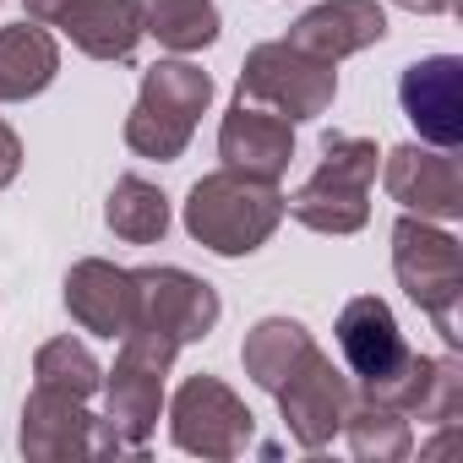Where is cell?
Masks as SVG:
<instances>
[{"instance_id":"cell-1","label":"cell","mask_w":463,"mask_h":463,"mask_svg":"<svg viewBox=\"0 0 463 463\" xmlns=\"http://www.w3.org/2000/svg\"><path fill=\"white\" fill-rule=\"evenodd\" d=\"M338 354L360 398H376L420 425H452L463 409V365L414 354L382 295H354L338 311Z\"/></svg>"},{"instance_id":"cell-2","label":"cell","mask_w":463,"mask_h":463,"mask_svg":"<svg viewBox=\"0 0 463 463\" xmlns=\"http://www.w3.org/2000/svg\"><path fill=\"white\" fill-rule=\"evenodd\" d=\"M284 223L279 180H257L241 169H213L185 196V235L213 257H251Z\"/></svg>"},{"instance_id":"cell-3","label":"cell","mask_w":463,"mask_h":463,"mask_svg":"<svg viewBox=\"0 0 463 463\" xmlns=\"http://www.w3.org/2000/svg\"><path fill=\"white\" fill-rule=\"evenodd\" d=\"M371 180H376V142L327 131L322 137V164L311 180L284 196V213L317 235H360L371 218Z\"/></svg>"},{"instance_id":"cell-4","label":"cell","mask_w":463,"mask_h":463,"mask_svg":"<svg viewBox=\"0 0 463 463\" xmlns=\"http://www.w3.org/2000/svg\"><path fill=\"white\" fill-rule=\"evenodd\" d=\"M392 273H398L403 295L436 322L447 349H458L463 344V322H458V306H463V246L447 235L441 223L403 213L392 223Z\"/></svg>"},{"instance_id":"cell-5","label":"cell","mask_w":463,"mask_h":463,"mask_svg":"<svg viewBox=\"0 0 463 463\" xmlns=\"http://www.w3.org/2000/svg\"><path fill=\"white\" fill-rule=\"evenodd\" d=\"M213 104V77L191 61H158L142 77V93L126 115V147L137 158H158L175 164L191 147V131L202 120V109Z\"/></svg>"},{"instance_id":"cell-6","label":"cell","mask_w":463,"mask_h":463,"mask_svg":"<svg viewBox=\"0 0 463 463\" xmlns=\"http://www.w3.org/2000/svg\"><path fill=\"white\" fill-rule=\"evenodd\" d=\"M241 99L284 115L289 126L295 120H317L338 99V71H333V61H317V55L295 50L289 39H273V44H257L246 55V66H241Z\"/></svg>"},{"instance_id":"cell-7","label":"cell","mask_w":463,"mask_h":463,"mask_svg":"<svg viewBox=\"0 0 463 463\" xmlns=\"http://www.w3.org/2000/svg\"><path fill=\"white\" fill-rule=\"evenodd\" d=\"M175 344L169 338H153V333H126L120 338V360L115 371L99 382L104 387V425L131 447L142 452L158 414H164V376L175 365Z\"/></svg>"},{"instance_id":"cell-8","label":"cell","mask_w":463,"mask_h":463,"mask_svg":"<svg viewBox=\"0 0 463 463\" xmlns=\"http://www.w3.org/2000/svg\"><path fill=\"white\" fill-rule=\"evenodd\" d=\"M169 436L180 452H196V458H241L257 436V414L246 409V398L218 382V376H185L169 398Z\"/></svg>"},{"instance_id":"cell-9","label":"cell","mask_w":463,"mask_h":463,"mask_svg":"<svg viewBox=\"0 0 463 463\" xmlns=\"http://www.w3.org/2000/svg\"><path fill=\"white\" fill-rule=\"evenodd\" d=\"M17 447H23L28 463H71V458H120V452H131V447L88 409V398L55 392V387H33V392H28Z\"/></svg>"},{"instance_id":"cell-10","label":"cell","mask_w":463,"mask_h":463,"mask_svg":"<svg viewBox=\"0 0 463 463\" xmlns=\"http://www.w3.org/2000/svg\"><path fill=\"white\" fill-rule=\"evenodd\" d=\"M137 284V317H131V333H153V338H169L175 349L207 338L223 317L218 306V289L185 268H137L131 273Z\"/></svg>"},{"instance_id":"cell-11","label":"cell","mask_w":463,"mask_h":463,"mask_svg":"<svg viewBox=\"0 0 463 463\" xmlns=\"http://www.w3.org/2000/svg\"><path fill=\"white\" fill-rule=\"evenodd\" d=\"M273 398H279V414H284V430L295 436V447L322 452V447H333V436H344V414L354 403V382L322 349H311L284 376V387Z\"/></svg>"},{"instance_id":"cell-12","label":"cell","mask_w":463,"mask_h":463,"mask_svg":"<svg viewBox=\"0 0 463 463\" xmlns=\"http://www.w3.org/2000/svg\"><path fill=\"white\" fill-rule=\"evenodd\" d=\"M382 180H387V196L414 218H430V223L463 218V169L447 147L403 142V147L387 153Z\"/></svg>"},{"instance_id":"cell-13","label":"cell","mask_w":463,"mask_h":463,"mask_svg":"<svg viewBox=\"0 0 463 463\" xmlns=\"http://www.w3.org/2000/svg\"><path fill=\"white\" fill-rule=\"evenodd\" d=\"M398 104L414 120L420 142L458 153L463 147V61L458 55H425L398 77Z\"/></svg>"},{"instance_id":"cell-14","label":"cell","mask_w":463,"mask_h":463,"mask_svg":"<svg viewBox=\"0 0 463 463\" xmlns=\"http://www.w3.org/2000/svg\"><path fill=\"white\" fill-rule=\"evenodd\" d=\"M218 158L223 169H241V175H257V180H279L295 158V126L262 104H246L235 99V109L223 115L218 126Z\"/></svg>"},{"instance_id":"cell-15","label":"cell","mask_w":463,"mask_h":463,"mask_svg":"<svg viewBox=\"0 0 463 463\" xmlns=\"http://www.w3.org/2000/svg\"><path fill=\"white\" fill-rule=\"evenodd\" d=\"M382 39H387V12L376 0H322V6H311L289 23V44L317 61H333V66Z\"/></svg>"},{"instance_id":"cell-16","label":"cell","mask_w":463,"mask_h":463,"mask_svg":"<svg viewBox=\"0 0 463 463\" xmlns=\"http://www.w3.org/2000/svg\"><path fill=\"white\" fill-rule=\"evenodd\" d=\"M66 311L82 333L126 338L131 317H137V284H131L126 268H115L104 257H88L66 273Z\"/></svg>"},{"instance_id":"cell-17","label":"cell","mask_w":463,"mask_h":463,"mask_svg":"<svg viewBox=\"0 0 463 463\" xmlns=\"http://www.w3.org/2000/svg\"><path fill=\"white\" fill-rule=\"evenodd\" d=\"M55 28L93 61H131L142 44L137 0H71Z\"/></svg>"},{"instance_id":"cell-18","label":"cell","mask_w":463,"mask_h":463,"mask_svg":"<svg viewBox=\"0 0 463 463\" xmlns=\"http://www.w3.org/2000/svg\"><path fill=\"white\" fill-rule=\"evenodd\" d=\"M61 71V44L44 23L0 28V104H23L44 93Z\"/></svg>"},{"instance_id":"cell-19","label":"cell","mask_w":463,"mask_h":463,"mask_svg":"<svg viewBox=\"0 0 463 463\" xmlns=\"http://www.w3.org/2000/svg\"><path fill=\"white\" fill-rule=\"evenodd\" d=\"M311 349H317V338L306 333V322H295V317H262V322L246 333V344H241V365H246V376H251L262 392H279L284 376H289Z\"/></svg>"},{"instance_id":"cell-20","label":"cell","mask_w":463,"mask_h":463,"mask_svg":"<svg viewBox=\"0 0 463 463\" xmlns=\"http://www.w3.org/2000/svg\"><path fill=\"white\" fill-rule=\"evenodd\" d=\"M104 223L126 246H158L169 235V196L142 175H120L104 202Z\"/></svg>"},{"instance_id":"cell-21","label":"cell","mask_w":463,"mask_h":463,"mask_svg":"<svg viewBox=\"0 0 463 463\" xmlns=\"http://www.w3.org/2000/svg\"><path fill=\"white\" fill-rule=\"evenodd\" d=\"M344 436H349V452L360 463H403L409 447H414V430H409V414L376 403V398H360L349 403L344 414Z\"/></svg>"},{"instance_id":"cell-22","label":"cell","mask_w":463,"mask_h":463,"mask_svg":"<svg viewBox=\"0 0 463 463\" xmlns=\"http://www.w3.org/2000/svg\"><path fill=\"white\" fill-rule=\"evenodd\" d=\"M142 33H153L175 55H196L218 39V6L213 0H137Z\"/></svg>"},{"instance_id":"cell-23","label":"cell","mask_w":463,"mask_h":463,"mask_svg":"<svg viewBox=\"0 0 463 463\" xmlns=\"http://www.w3.org/2000/svg\"><path fill=\"white\" fill-rule=\"evenodd\" d=\"M104 382L99 360L88 344L77 338H50L39 354H33V387H55V392H71V398H93Z\"/></svg>"},{"instance_id":"cell-24","label":"cell","mask_w":463,"mask_h":463,"mask_svg":"<svg viewBox=\"0 0 463 463\" xmlns=\"http://www.w3.org/2000/svg\"><path fill=\"white\" fill-rule=\"evenodd\" d=\"M17 169H23V142H17V131L6 120H0V191L17 180Z\"/></svg>"},{"instance_id":"cell-25","label":"cell","mask_w":463,"mask_h":463,"mask_svg":"<svg viewBox=\"0 0 463 463\" xmlns=\"http://www.w3.org/2000/svg\"><path fill=\"white\" fill-rule=\"evenodd\" d=\"M28 6V23H44V28H55L61 23V12L71 6V0H23Z\"/></svg>"},{"instance_id":"cell-26","label":"cell","mask_w":463,"mask_h":463,"mask_svg":"<svg viewBox=\"0 0 463 463\" xmlns=\"http://www.w3.org/2000/svg\"><path fill=\"white\" fill-rule=\"evenodd\" d=\"M392 6H403V12H414V17H447L452 0H392Z\"/></svg>"}]
</instances>
